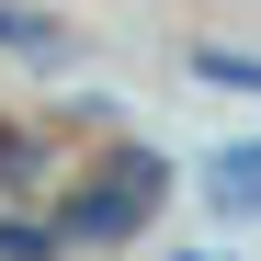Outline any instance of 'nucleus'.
<instances>
[{
  "label": "nucleus",
  "instance_id": "nucleus-1",
  "mask_svg": "<svg viewBox=\"0 0 261 261\" xmlns=\"http://www.w3.org/2000/svg\"><path fill=\"white\" fill-rule=\"evenodd\" d=\"M204 193H216V216H261V148H216Z\"/></svg>",
  "mask_w": 261,
  "mask_h": 261
},
{
  "label": "nucleus",
  "instance_id": "nucleus-2",
  "mask_svg": "<svg viewBox=\"0 0 261 261\" xmlns=\"http://www.w3.org/2000/svg\"><path fill=\"white\" fill-rule=\"evenodd\" d=\"M204 80H227V91H261V57H227V46H193Z\"/></svg>",
  "mask_w": 261,
  "mask_h": 261
}]
</instances>
